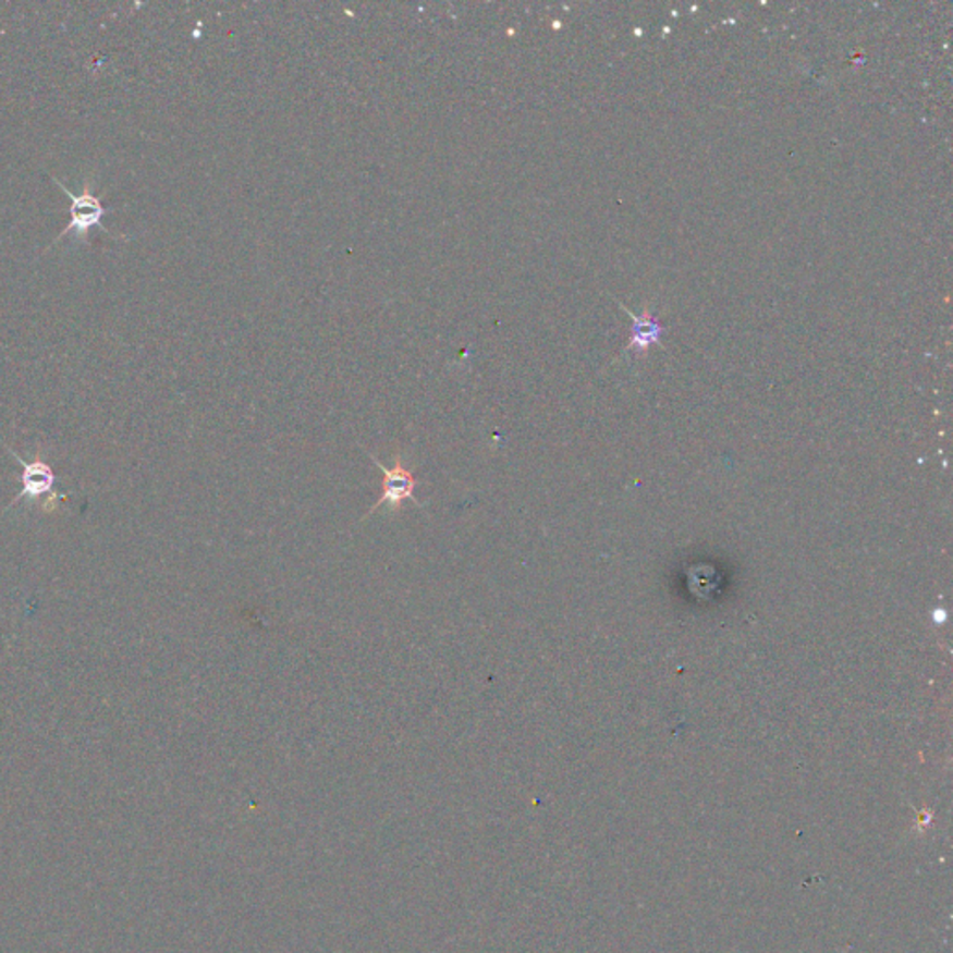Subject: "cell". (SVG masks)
<instances>
[{
  "label": "cell",
  "instance_id": "cell-1",
  "mask_svg": "<svg viewBox=\"0 0 953 953\" xmlns=\"http://www.w3.org/2000/svg\"><path fill=\"white\" fill-rule=\"evenodd\" d=\"M52 181H54V183L64 191L65 196L70 198L71 207L70 224L65 225L64 231L58 233V237L54 239V243H52L49 248H52V246L60 243V241H64L70 233H75V237H78V241H84L86 233H88L91 228H101V230L109 233V230H107L101 222L105 215H109V212L112 211L105 209L101 198H99L96 191H94V188H96V181L91 180V178H86L81 193H71L70 188H68L62 181L57 180V178H52ZM49 248H47V251H49Z\"/></svg>",
  "mask_w": 953,
  "mask_h": 953
},
{
  "label": "cell",
  "instance_id": "cell-2",
  "mask_svg": "<svg viewBox=\"0 0 953 953\" xmlns=\"http://www.w3.org/2000/svg\"><path fill=\"white\" fill-rule=\"evenodd\" d=\"M369 456H371V461L375 462V466L384 474V490L380 493L377 503L371 506L369 514H365L362 520L369 518L372 512L384 505L390 506L393 511H401L406 501H412V503H416L417 506H423V503H419V501L416 500V488L419 487V480L414 477V474L410 472L408 467L404 466L401 456H395V466L393 467H386L384 464L378 461V459H375L372 454H369Z\"/></svg>",
  "mask_w": 953,
  "mask_h": 953
},
{
  "label": "cell",
  "instance_id": "cell-3",
  "mask_svg": "<svg viewBox=\"0 0 953 953\" xmlns=\"http://www.w3.org/2000/svg\"><path fill=\"white\" fill-rule=\"evenodd\" d=\"M10 453H12L13 459L20 462L21 466H23V490L17 493V498L12 501V506L17 505L20 501L25 500V498H30V500H38L41 496H47V493H51V496H57V493H52L54 490V472H52L51 466L47 464V462L38 461L26 462L21 459L20 454L15 453L10 449Z\"/></svg>",
  "mask_w": 953,
  "mask_h": 953
}]
</instances>
